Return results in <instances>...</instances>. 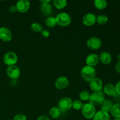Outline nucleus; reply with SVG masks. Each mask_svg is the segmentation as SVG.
<instances>
[{
    "label": "nucleus",
    "mask_w": 120,
    "mask_h": 120,
    "mask_svg": "<svg viewBox=\"0 0 120 120\" xmlns=\"http://www.w3.org/2000/svg\"><path fill=\"white\" fill-rule=\"evenodd\" d=\"M9 12L11 13V14H14V13L16 12L17 11V9H16V6L15 5H11L9 8Z\"/></svg>",
    "instance_id": "31"
},
{
    "label": "nucleus",
    "mask_w": 120,
    "mask_h": 120,
    "mask_svg": "<svg viewBox=\"0 0 120 120\" xmlns=\"http://www.w3.org/2000/svg\"><path fill=\"white\" fill-rule=\"evenodd\" d=\"M12 34L8 28L2 26L0 28V39L5 42H9L12 39Z\"/></svg>",
    "instance_id": "9"
},
{
    "label": "nucleus",
    "mask_w": 120,
    "mask_h": 120,
    "mask_svg": "<svg viewBox=\"0 0 120 120\" xmlns=\"http://www.w3.org/2000/svg\"><path fill=\"white\" fill-rule=\"evenodd\" d=\"M60 112L59 108L55 107H53L52 108L50 109L49 110V115L50 117L53 119H56L58 118L60 116Z\"/></svg>",
    "instance_id": "23"
},
{
    "label": "nucleus",
    "mask_w": 120,
    "mask_h": 120,
    "mask_svg": "<svg viewBox=\"0 0 120 120\" xmlns=\"http://www.w3.org/2000/svg\"><path fill=\"white\" fill-rule=\"evenodd\" d=\"M113 120H120V118H114Z\"/></svg>",
    "instance_id": "37"
},
{
    "label": "nucleus",
    "mask_w": 120,
    "mask_h": 120,
    "mask_svg": "<svg viewBox=\"0 0 120 120\" xmlns=\"http://www.w3.org/2000/svg\"><path fill=\"white\" fill-rule=\"evenodd\" d=\"M30 28H31L33 31L36 33L41 32L42 30H43L42 26L40 23H38V22H34L33 23H32L31 26H30Z\"/></svg>",
    "instance_id": "27"
},
{
    "label": "nucleus",
    "mask_w": 120,
    "mask_h": 120,
    "mask_svg": "<svg viewBox=\"0 0 120 120\" xmlns=\"http://www.w3.org/2000/svg\"><path fill=\"white\" fill-rule=\"evenodd\" d=\"M87 46L91 50H98L101 47L102 41L100 39L96 37H91L86 42Z\"/></svg>",
    "instance_id": "7"
},
{
    "label": "nucleus",
    "mask_w": 120,
    "mask_h": 120,
    "mask_svg": "<svg viewBox=\"0 0 120 120\" xmlns=\"http://www.w3.org/2000/svg\"><path fill=\"white\" fill-rule=\"evenodd\" d=\"M90 88L94 92L100 91L103 88V82L98 77H94L90 82Z\"/></svg>",
    "instance_id": "13"
},
{
    "label": "nucleus",
    "mask_w": 120,
    "mask_h": 120,
    "mask_svg": "<svg viewBox=\"0 0 120 120\" xmlns=\"http://www.w3.org/2000/svg\"><path fill=\"white\" fill-rule=\"evenodd\" d=\"M83 106V103L81 100H76L73 101L72 103V108L76 110H82V107Z\"/></svg>",
    "instance_id": "28"
},
{
    "label": "nucleus",
    "mask_w": 120,
    "mask_h": 120,
    "mask_svg": "<svg viewBox=\"0 0 120 120\" xmlns=\"http://www.w3.org/2000/svg\"><path fill=\"white\" fill-rule=\"evenodd\" d=\"M99 60L103 64H109L112 62V56L109 52L103 51L100 54Z\"/></svg>",
    "instance_id": "15"
},
{
    "label": "nucleus",
    "mask_w": 120,
    "mask_h": 120,
    "mask_svg": "<svg viewBox=\"0 0 120 120\" xmlns=\"http://www.w3.org/2000/svg\"><path fill=\"white\" fill-rule=\"evenodd\" d=\"M117 59L118 60V61H120V53H119L118 55H117Z\"/></svg>",
    "instance_id": "36"
},
{
    "label": "nucleus",
    "mask_w": 120,
    "mask_h": 120,
    "mask_svg": "<svg viewBox=\"0 0 120 120\" xmlns=\"http://www.w3.org/2000/svg\"></svg>",
    "instance_id": "38"
},
{
    "label": "nucleus",
    "mask_w": 120,
    "mask_h": 120,
    "mask_svg": "<svg viewBox=\"0 0 120 120\" xmlns=\"http://www.w3.org/2000/svg\"><path fill=\"white\" fill-rule=\"evenodd\" d=\"M104 93L108 96H118L117 92H116V87L114 84L111 83H109L107 84L104 86Z\"/></svg>",
    "instance_id": "16"
},
{
    "label": "nucleus",
    "mask_w": 120,
    "mask_h": 120,
    "mask_svg": "<svg viewBox=\"0 0 120 120\" xmlns=\"http://www.w3.org/2000/svg\"><path fill=\"white\" fill-rule=\"evenodd\" d=\"M115 87H116V92H117V94L120 96V80L116 83Z\"/></svg>",
    "instance_id": "32"
},
{
    "label": "nucleus",
    "mask_w": 120,
    "mask_h": 120,
    "mask_svg": "<svg viewBox=\"0 0 120 120\" xmlns=\"http://www.w3.org/2000/svg\"><path fill=\"white\" fill-rule=\"evenodd\" d=\"M41 35L43 36V38H47L49 37L50 36V32L48 30H46V29H43L41 32Z\"/></svg>",
    "instance_id": "30"
},
{
    "label": "nucleus",
    "mask_w": 120,
    "mask_h": 120,
    "mask_svg": "<svg viewBox=\"0 0 120 120\" xmlns=\"http://www.w3.org/2000/svg\"><path fill=\"white\" fill-rule=\"evenodd\" d=\"M96 71L93 67L86 66L81 70V76L83 80L87 82H90L96 77Z\"/></svg>",
    "instance_id": "1"
},
{
    "label": "nucleus",
    "mask_w": 120,
    "mask_h": 120,
    "mask_svg": "<svg viewBox=\"0 0 120 120\" xmlns=\"http://www.w3.org/2000/svg\"><path fill=\"white\" fill-rule=\"evenodd\" d=\"M90 94L89 93V92L86 90H83L79 94V98H80V100L83 101H87L89 100V98H90Z\"/></svg>",
    "instance_id": "26"
},
{
    "label": "nucleus",
    "mask_w": 120,
    "mask_h": 120,
    "mask_svg": "<svg viewBox=\"0 0 120 120\" xmlns=\"http://www.w3.org/2000/svg\"><path fill=\"white\" fill-rule=\"evenodd\" d=\"M45 25L48 28H54L57 25L55 18L53 17V16H49V17H48L45 21Z\"/></svg>",
    "instance_id": "24"
},
{
    "label": "nucleus",
    "mask_w": 120,
    "mask_h": 120,
    "mask_svg": "<svg viewBox=\"0 0 120 120\" xmlns=\"http://www.w3.org/2000/svg\"><path fill=\"white\" fill-rule=\"evenodd\" d=\"M40 11L45 16H49L51 15L53 12V8L50 3L41 4L40 5Z\"/></svg>",
    "instance_id": "17"
},
{
    "label": "nucleus",
    "mask_w": 120,
    "mask_h": 120,
    "mask_svg": "<svg viewBox=\"0 0 120 120\" xmlns=\"http://www.w3.org/2000/svg\"><path fill=\"white\" fill-rule=\"evenodd\" d=\"M97 16L93 13H87L83 16L82 21L83 23L87 26H91L96 23Z\"/></svg>",
    "instance_id": "11"
},
{
    "label": "nucleus",
    "mask_w": 120,
    "mask_h": 120,
    "mask_svg": "<svg viewBox=\"0 0 120 120\" xmlns=\"http://www.w3.org/2000/svg\"><path fill=\"white\" fill-rule=\"evenodd\" d=\"M36 120H50V119L49 118V117H48V116H44V115H43V116H39Z\"/></svg>",
    "instance_id": "34"
},
{
    "label": "nucleus",
    "mask_w": 120,
    "mask_h": 120,
    "mask_svg": "<svg viewBox=\"0 0 120 120\" xmlns=\"http://www.w3.org/2000/svg\"><path fill=\"white\" fill-rule=\"evenodd\" d=\"M99 56L96 53H91L87 56L86 59V63L87 66L94 67L99 63Z\"/></svg>",
    "instance_id": "14"
},
{
    "label": "nucleus",
    "mask_w": 120,
    "mask_h": 120,
    "mask_svg": "<svg viewBox=\"0 0 120 120\" xmlns=\"http://www.w3.org/2000/svg\"><path fill=\"white\" fill-rule=\"evenodd\" d=\"M56 23L62 27L69 26L71 23V18L69 14L66 12H60L57 14L55 17Z\"/></svg>",
    "instance_id": "2"
},
{
    "label": "nucleus",
    "mask_w": 120,
    "mask_h": 120,
    "mask_svg": "<svg viewBox=\"0 0 120 120\" xmlns=\"http://www.w3.org/2000/svg\"><path fill=\"white\" fill-rule=\"evenodd\" d=\"M73 101L69 97H63L59 101V109L60 111H67L72 108Z\"/></svg>",
    "instance_id": "6"
},
{
    "label": "nucleus",
    "mask_w": 120,
    "mask_h": 120,
    "mask_svg": "<svg viewBox=\"0 0 120 120\" xmlns=\"http://www.w3.org/2000/svg\"><path fill=\"white\" fill-rule=\"evenodd\" d=\"M53 4L57 9H62L66 7L68 1L66 0H53Z\"/></svg>",
    "instance_id": "22"
},
{
    "label": "nucleus",
    "mask_w": 120,
    "mask_h": 120,
    "mask_svg": "<svg viewBox=\"0 0 120 120\" xmlns=\"http://www.w3.org/2000/svg\"><path fill=\"white\" fill-rule=\"evenodd\" d=\"M115 69L118 73L120 74V61H118L116 63V66H115Z\"/></svg>",
    "instance_id": "33"
},
{
    "label": "nucleus",
    "mask_w": 120,
    "mask_h": 120,
    "mask_svg": "<svg viewBox=\"0 0 120 120\" xmlns=\"http://www.w3.org/2000/svg\"><path fill=\"white\" fill-rule=\"evenodd\" d=\"M7 75L8 77L12 79H16L19 77L21 75V70L16 65H12L8 66L7 68Z\"/></svg>",
    "instance_id": "8"
},
{
    "label": "nucleus",
    "mask_w": 120,
    "mask_h": 120,
    "mask_svg": "<svg viewBox=\"0 0 120 120\" xmlns=\"http://www.w3.org/2000/svg\"><path fill=\"white\" fill-rule=\"evenodd\" d=\"M110 113L114 118H120V103L112 104Z\"/></svg>",
    "instance_id": "19"
},
{
    "label": "nucleus",
    "mask_w": 120,
    "mask_h": 120,
    "mask_svg": "<svg viewBox=\"0 0 120 120\" xmlns=\"http://www.w3.org/2000/svg\"><path fill=\"white\" fill-rule=\"evenodd\" d=\"M69 85V80L66 77L60 76L58 77L55 81V86L58 90H64L66 89Z\"/></svg>",
    "instance_id": "12"
},
{
    "label": "nucleus",
    "mask_w": 120,
    "mask_h": 120,
    "mask_svg": "<svg viewBox=\"0 0 120 120\" xmlns=\"http://www.w3.org/2000/svg\"><path fill=\"white\" fill-rule=\"evenodd\" d=\"M18 56L13 52H8L6 53L3 57V61L5 64L8 66L15 65L18 62Z\"/></svg>",
    "instance_id": "5"
},
{
    "label": "nucleus",
    "mask_w": 120,
    "mask_h": 120,
    "mask_svg": "<svg viewBox=\"0 0 120 120\" xmlns=\"http://www.w3.org/2000/svg\"><path fill=\"white\" fill-rule=\"evenodd\" d=\"M94 5L96 9L98 10H103L107 6V2L105 0H95Z\"/></svg>",
    "instance_id": "21"
},
{
    "label": "nucleus",
    "mask_w": 120,
    "mask_h": 120,
    "mask_svg": "<svg viewBox=\"0 0 120 120\" xmlns=\"http://www.w3.org/2000/svg\"><path fill=\"white\" fill-rule=\"evenodd\" d=\"M109 21V18L105 15H99L97 16V19H96V22L98 25H105Z\"/></svg>",
    "instance_id": "25"
},
{
    "label": "nucleus",
    "mask_w": 120,
    "mask_h": 120,
    "mask_svg": "<svg viewBox=\"0 0 120 120\" xmlns=\"http://www.w3.org/2000/svg\"><path fill=\"white\" fill-rule=\"evenodd\" d=\"M17 11L20 13H25L29 9L30 3L28 0H19L16 3Z\"/></svg>",
    "instance_id": "10"
},
{
    "label": "nucleus",
    "mask_w": 120,
    "mask_h": 120,
    "mask_svg": "<svg viewBox=\"0 0 120 120\" xmlns=\"http://www.w3.org/2000/svg\"><path fill=\"white\" fill-rule=\"evenodd\" d=\"M81 110L83 117L87 120L93 119L96 112L95 107L90 103L83 104V106Z\"/></svg>",
    "instance_id": "4"
},
{
    "label": "nucleus",
    "mask_w": 120,
    "mask_h": 120,
    "mask_svg": "<svg viewBox=\"0 0 120 120\" xmlns=\"http://www.w3.org/2000/svg\"><path fill=\"white\" fill-rule=\"evenodd\" d=\"M110 118L111 117L109 112L100 110L96 112L93 120H110Z\"/></svg>",
    "instance_id": "18"
},
{
    "label": "nucleus",
    "mask_w": 120,
    "mask_h": 120,
    "mask_svg": "<svg viewBox=\"0 0 120 120\" xmlns=\"http://www.w3.org/2000/svg\"><path fill=\"white\" fill-rule=\"evenodd\" d=\"M105 100V96L102 91H96L93 92L90 94L89 98V103L94 106L101 105Z\"/></svg>",
    "instance_id": "3"
},
{
    "label": "nucleus",
    "mask_w": 120,
    "mask_h": 120,
    "mask_svg": "<svg viewBox=\"0 0 120 120\" xmlns=\"http://www.w3.org/2000/svg\"><path fill=\"white\" fill-rule=\"evenodd\" d=\"M12 120H27V118L26 116L22 114H19L16 115L15 117L13 118Z\"/></svg>",
    "instance_id": "29"
},
{
    "label": "nucleus",
    "mask_w": 120,
    "mask_h": 120,
    "mask_svg": "<svg viewBox=\"0 0 120 120\" xmlns=\"http://www.w3.org/2000/svg\"><path fill=\"white\" fill-rule=\"evenodd\" d=\"M112 106V103L111 100L107 99L104 100V101L101 104V110L105 112H110L111 108Z\"/></svg>",
    "instance_id": "20"
},
{
    "label": "nucleus",
    "mask_w": 120,
    "mask_h": 120,
    "mask_svg": "<svg viewBox=\"0 0 120 120\" xmlns=\"http://www.w3.org/2000/svg\"><path fill=\"white\" fill-rule=\"evenodd\" d=\"M39 2L41 4L43 3H50L51 2V1L50 0H41V1H39Z\"/></svg>",
    "instance_id": "35"
}]
</instances>
